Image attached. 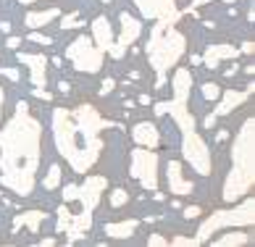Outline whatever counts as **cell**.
Wrapping results in <instances>:
<instances>
[{"label":"cell","mask_w":255,"mask_h":247,"mask_svg":"<svg viewBox=\"0 0 255 247\" xmlns=\"http://www.w3.org/2000/svg\"><path fill=\"white\" fill-rule=\"evenodd\" d=\"M42 155V124L26 103H18L11 121L0 129V184L18 197H29L37 184Z\"/></svg>","instance_id":"cell-1"},{"label":"cell","mask_w":255,"mask_h":247,"mask_svg":"<svg viewBox=\"0 0 255 247\" xmlns=\"http://www.w3.org/2000/svg\"><path fill=\"white\" fill-rule=\"evenodd\" d=\"M108 124L95 111V106L79 108H53V139L63 160L71 166L74 174H84L98 163L103 153L100 131Z\"/></svg>","instance_id":"cell-2"},{"label":"cell","mask_w":255,"mask_h":247,"mask_svg":"<svg viewBox=\"0 0 255 247\" xmlns=\"http://www.w3.org/2000/svg\"><path fill=\"white\" fill-rule=\"evenodd\" d=\"M171 87H174V100L168 103H155V113L158 116H171L176 121L179 131H182V155L184 160L190 163L200 176L211 174V150H208L205 139L197 134V124L195 116L190 113V90H192V74L187 69H176L174 71V79H171Z\"/></svg>","instance_id":"cell-3"},{"label":"cell","mask_w":255,"mask_h":247,"mask_svg":"<svg viewBox=\"0 0 255 247\" xmlns=\"http://www.w3.org/2000/svg\"><path fill=\"white\" fill-rule=\"evenodd\" d=\"M255 184V119H245L232 142V171L224 182V200L234 203Z\"/></svg>","instance_id":"cell-4"},{"label":"cell","mask_w":255,"mask_h":247,"mask_svg":"<svg viewBox=\"0 0 255 247\" xmlns=\"http://www.w3.org/2000/svg\"><path fill=\"white\" fill-rule=\"evenodd\" d=\"M174 24H176V18H158V21L153 24V29H150V40L145 45L150 66H153L155 74H158V82H155L158 90L166 84L168 69H174V66L179 63V58L184 55V50H187L184 34L179 32Z\"/></svg>","instance_id":"cell-5"},{"label":"cell","mask_w":255,"mask_h":247,"mask_svg":"<svg viewBox=\"0 0 255 247\" xmlns=\"http://www.w3.org/2000/svg\"><path fill=\"white\" fill-rule=\"evenodd\" d=\"M255 224V200L253 197H245V200L232 208V211H216L205 218L200 224V229H197V242H208L211 240V234L221 232V229H232V226H250Z\"/></svg>","instance_id":"cell-6"},{"label":"cell","mask_w":255,"mask_h":247,"mask_svg":"<svg viewBox=\"0 0 255 247\" xmlns=\"http://www.w3.org/2000/svg\"><path fill=\"white\" fill-rule=\"evenodd\" d=\"M63 55L74 63V69L82 74H98L103 66V53L98 50V45L92 42V37L79 34L69 47L63 50Z\"/></svg>","instance_id":"cell-7"},{"label":"cell","mask_w":255,"mask_h":247,"mask_svg":"<svg viewBox=\"0 0 255 247\" xmlns=\"http://www.w3.org/2000/svg\"><path fill=\"white\" fill-rule=\"evenodd\" d=\"M129 174L150 192L158 189V153L150 147L131 150L129 155Z\"/></svg>","instance_id":"cell-8"},{"label":"cell","mask_w":255,"mask_h":247,"mask_svg":"<svg viewBox=\"0 0 255 247\" xmlns=\"http://www.w3.org/2000/svg\"><path fill=\"white\" fill-rule=\"evenodd\" d=\"M119 21H121V34H119V40L113 42V47H111L113 58H121V55L127 53V47L134 45L139 40V34H142V21H139L137 16H131V13L124 11L119 16Z\"/></svg>","instance_id":"cell-9"},{"label":"cell","mask_w":255,"mask_h":247,"mask_svg":"<svg viewBox=\"0 0 255 247\" xmlns=\"http://www.w3.org/2000/svg\"><path fill=\"white\" fill-rule=\"evenodd\" d=\"M131 3L150 21H158V18H179L174 0H131Z\"/></svg>","instance_id":"cell-10"},{"label":"cell","mask_w":255,"mask_h":247,"mask_svg":"<svg viewBox=\"0 0 255 247\" xmlns=\"http://www.w3.org/2000/svg\"><path fill=\"white\" fill-rule=\"evenodd\" d=\"M18 63L29 69V82L34 87H48V58L42 53H21L18 50Z\"/></svg>","instance_id":"cell-11"},{"label":"cell","mask_w":255,"mask_h":247,"mask_svg":"<svg viewBox=\"0 0 255 247\" xmlns=\"http://www.w3.org/2000/svg\"><path fill=\"white\" fill-rule=\"evenodd\" d=\"M106 187H108L106 176H87V179H84V184L79 187V203H82V208L95 211V208L100 205V200H103Z\"/></svg>","instance_id":"cell-12"},{"label":"cell","mask_w":255,"mask_h":247,"mask_svg":"<svg viewBox=\"0 0 255 247\" xmlns=\"http://www.w3.org/2000/svg\"><path fill=\"white\" fill-rule=\"evenodd\" d=\"M92 229V211H87L84 208L82 213H69V218H66V224H63V229H61V234H66L69 237V242H77V240H82L84 234H87Z\"/></svg>","instance_id":"cell-13"},{"label":"cell","mask_w":255,"mask_h":247,"mask_svg":"<svg viewBox=\"0 0 255 247\" xmlns=\"http://www.w3.org/2000/svg\"><path fill=\"white\" fill-rule=\"evenodd\" d=\"M166 176H168V192L176 195V197H184V195H192V182L190 179H184L182 174V163L179 160H168L166 166Z\"/></svg>","instance_id":"cell-14"},{"label":"cell","mask_w":255,"mask_h":247,"mask_svg":"<svg viewBox=\"0 0 255 247\" xmlns=\"http://www.w3.org/2000/svg\"><path fill=\"white\" fill-rule=\"evenodd\" d=\"M253 95V84L245 92H240V90H226V92H221L219 95V106H216V111H213V116L219 119V116H229L232 111H237L245 100H248Z\"/></svg>","instance_id":"cell-15"},{"label":"cell","mask_w":255,"mask_h":247,"mask_svg":"<svg viewBox=\"0 0 255 247\" xmlns=\"http://www.w3.org/2000/svg\"><path fill=\"white\" fill-rule=\"evenodd\" d=\"M92 42L98 45L100 53H111L113 42H116V37H113V26L106 16H98L95 21H92Z\"/></svg>","instance_id":"cell-16"},{"label":"cell","mask_w":255,"mask_h":247,"mask_svg":"<svg viewBox=\"0 0 255 247\" xmlns=\"http://www.w3.org/2000/svg\"><path fill=\"white\" fill-rule=\"evenodd\" d=\"M131 139L137 142L139 147H150V150H155L160 145V131L155 124H150V121H139L134 124V129H131Z\"/></svg>","instance_id":"cell-17"},{"label":"cell","mask_w":255,"mask_h":247,"mask_svg":"<svg viewBox=\"0 0 255 247\" xmlns=\"http://www.w3.org/2000/svg\"><path fill=\"white\" fill-rule=\"evenodd\" d=\"M240 55V47H234V45H224V42H219V45H208V50H205V55H203V63L208 66V69H216L221 61H226V58H237Z\"/></svg>","instance_id":"cell-18"},{"label":"cell","mask_w":255,"mask_h":247,"mask_svg":"<svg viewBox=\"0 0 255 247\" xmlns=\"http://www.w3.org/2000/svg\"><path fill=\"white\" fill-rule=\"evenodd\" d=\"M139 221L137 218H124V221H113V224H106V234L111 240H129V237H134Z\"/></svg>","instance_id":"cell-19"},{"label":"cell","mask_w":255,"mask_h":247,"mask_svg":"<svg viewBox=\"0 0 255 247\" xmlns=\"http://www.w3.org/2000/svg\"><path fill=\"white\" fill-rule=\"evenodd\" d=\"M58 16H61L58 8H45V11H29V13H26V18H24V24L34 32V29H42V26H48V24L53 21V18H58Z\"/></svg>","instance_id":"cell-20"},{"label":"cell","mask_w":255,"mask_h":247,"mask_svg":"<svg viewBox=\"0 0 255 247\" xmlns=\"http://www.w3.org/2000/svg\"><path fill=\"white\" fill-rule=\"evenodd\" d=\"M45 216L48 213H42V211H26V213H18L16 218H13V232H18L21 226H26L32 234H37L40 232V224L45 221Z\"/></svg>","instance_id":"cell-21"},{"label":"cell","mask_w":255,"mask_h":247,"mask_svg":"<svg viewBox=\"0 0 255 247\" xmlns=\"http://www.w3.org/2000/svg\"><path fill=\"white\" fill-rule=\"evenodd\" d=\"M248 242H250V234H245V232H229V234L219 237L213 245L216 247H240V245H248Z\"/></svg>","instance_id":"cell-22"},{"label":"cell","mask_w":255,"mask_h":247,"mask_svg":"<svg viewBox=\"0 0 255 247\" xmlns=\"http://www.w3.org/2000/svg\"><path fill=\"white\" fill-rule=\"evenodd\" d=\"M61 174H63L61 166L53 163V166L48 168V174H45V179H42V187H45V189H55V187L61 184Z\"/></svg>","instance_id":"cell-23"},{"label":"cell","mask_w":255,"mask_h":247,"mask_svg":"<svg viewBox=\"0 0 255 247\" xmlns=\"http://www.w3.org/2000/svg\"><path fill=\"white\" fill-rule=\"evenodd\" d=\"M200 92H203V98H205V100H219L221 87H219L216 82H205L203 87H200Z\"/></svg>","instance_id":"cell-24"},{"label":"cell","mask_w":255,"mask_h":247,"mask_svg":"<svg viewBox=\"0 0 255 247\" xmlns=\"http://www.w3.org/2000/svg\"><path fill=\"white\" fill-rule=\"evenodd\" d=\"M127 203H129V192H127V189H113V192H111V205L113 208H121Z\"/></svg>","instance_id":"cell-25"},{"label":"cell","mask_w":255,"mask_h":247,"mask_svg":"<svg viewBox=\"0 0 255 247\" xmlns=\"http://www.w3.org/2000/svg\"><path fill=\"white\" fill-rule=\"evenodd\" d=\"M74 26H79V11L61 16V29H74Z\"/></svg>","instance_id":"cell-26"},{"label":"cell","mask_w":255,"mask_h":247,"mask_svg":"<svg viewBox=\"0 0 255 247\" xmlns=\"http://www.w3.org/2000/svg\"><path fill=\"white\" fill-rule=\"evenodd\" d=\"M61 197H63V203L79 200V187H77V184H66V187H63V192H61Z\"/></svg>","instance_id":"cell-27"},{"label":"cell","mask_w":255,"mask_h":247,"mask_svg":"<svg viewBox=\"0 0 255 247\" xmlns=\"http://www.w3.org/2000/svg\"><path fill=\"white\" fill-rule=\"evenodd\" d=\"M171 245L174 247H197L200 242H197V237H174Z\"/></svg>","instance_id":"cell-28"},{"label":"cell","mask_w":255,"mask_h":247,"mask_svg":"<svg viewBox=\"0 0 255 247\" xmlns=\"http://www.w3.org/2000/svg\"><path fill=\"white\" fill-rule=\"evenodd\" d=\"M29 40H32V42H40V45H53V37H48V34H40L37 29L29 34Z\"/></svg>","instance_id":"cell-29"},{"label":"cell","mask_w":255,"mask_h":247,"mask_svg":"<svg viewBox=\"0 0 255 247\" xmlns=\"http://www.w3.org/2000/svg\"><path fill=\"white\" fill-rule=\"evenodd\" d=\"M147 245L150 247H163V245H168V240H166V237H160V234H150L147 237Z\"/></svg>","instance_id":"cell-30"},{"label":"cell","mask_w":255,"mask_h":247,"mask_svg":"<svg viewBox=\"0 0 255 247\" xmlns=\"http://www.w3.org/2000/svg\"><path fill=\"white\" fill-rule=\"evenodd\" d=\"M0 77L11 79V82H18V71L16 69H8V66H0Z\"/></svg>","instance_id":"cell-31"},{"label":"cell","mask_w":255,"mask_h":247,"mask_svg":"<svg viewBox=\"0 0 255 247\" xmlns=\"http://www.w3.org/2000/svg\"><path fill=\"white\" fill-rule=\"evenodd\" d=\"M113 87H116V82H113V79H106V82L100 84V95H108V92H113Z\"/></svg>","instance_id":"cell-32"},{"label":"cell","mask_w":255,"mask_h":247,"mask_svg":"<svg viewBox=\"0 0 255 247\" xmlns=\"http://www.w3.org/2000/svg\"><path fill=\"white\" fill-rule=\"evenodd\" d=\"M200 213H203V211H200V208H197V205H190V208H184V218H197Z\"/></svg>","instance_id":"cell-33"},{"label":"cell","mask_w":255,"mask_h":247,"mask_svg":"<svg viewBox=\"0 0 255 247\" xmlns=\"http://www.w3.org/2000/svg\"><path fill=\"white\" fill-rule=\"evenodd\" d=\"M8 47H11V50H18V45H21V40H18V37H8V42H5Z\"/></svg>","instance_id":"cell-34"},{"label":"cell","mask_w":255,"mask_h":247,"mask_svg":"<svg viewBox=\"0 0 255 247\" xmlns=\"http://www.w3.org/2000/svg\"><path fill=\"white\" fill-rule=\"evenodd\" d=\"M205 3H211V0H195V3L187 8V13H195V8H200V5H205Z\"/></svg>","instance_id":"cell-35"},{"label":"cell","mask_w":255,"mask_h":247,"mask_svg":"<svg viewBox=\"0 0 255 247\" xmlns=\"http://www.w3.org/2000/svg\"><path fill=\"white\" fill-rule=\"evenodd\" d=\"M253 50H255V45H253V42H242V47H240V53H248V55H250Z\"/></svg>","instance_id":"cell-36"},{"label":"cell","mask_w":255,"mask_h":247,"mask_svg":"<svg viewBox=\"0 0 255 247\" xmlns=\"http://www.w3.org/2000/svg\"><path fill=\"white\" fill-rule=\"evenodd\" d=\"M226 139H229V131H226V129H221L219 134H216V142H226Z\"/></svg>","instance_id":"cell-37"},{"label":"cell","mask_w":255,"mask_h":247,"mask_svg":"<svg viewBox=\"0 0 255 247\" xmlns=\"http://www.w3.org/2000/svg\"><path fill=\"white\" fill-rule=\"evenodd\" d=\"M213 124H216V116L211 113V116H205V129H213Z\"/></svg>","instance_id":"cell-38"},{"label":"cell","mask_w":255,"mask_h":247,"mask_svg":"<svg viewBox=\"0 0 255 247\" xmlns=\"http://www.w3.org/2000/svg\"><path fill=\"white\" fill-rule=\"evenodd\" d=\"M3 106H5V92H3V87H0V116H3Z\"/></svg>","instance_id":"cell-39"},{"label":"cell","mask_w":255,"mask_h":247,"mask_svg":"<svg viewBox=\"0 0 255 247\" xmlns=\"http://www.w3.org/2000/svg\"><path fill=\"white\" fill-rule=\"evenodd\" d=\"M40 245H42V247H53V245H58V242H55V240H53V237H48V240H42Z\"/></svg>","instance_id":"cell-40"},{"label":"cell","mask_w":255,"mask_h":247,"mask_svg":"<svg viewBox=\"0 0 255 247\" xmlns=\"http://www.w3.org/2000/svg\"><path fill=\"white\" fill-rule=\"evenodd\" d=\"M18 3H24V5H29V3H40V0H18Z\"/></svg>","instance_id":"cell-41"},{"label":"cell","mask_w":255,"mask_h":247,"mask_svg":"<svg viewBox=\"0 0 255 247\" xmlns=\"http://www.w3.org/2000/svg\"><path fill=\"white\" fill-rule=\"evenodd\" d=\"M100 3H111V0H100Z\"/></svg>","instance_id":"cell-42"},{"label":"cell","mask_w":255,"mask_h":247,"mask_svg":"<svg viewBox=\"0 0 255 247\" xmlns=\"http://www.w3.org/2000/svg\"><path fill=\"white\" fill-rule=\"evenodd\" d=\"M224 3H234V0H224Z\"/></svg>","instance_id":"cell-43"},{"label":"cell","mask_w":255,"mask_h":247,"mask_svg":"<svg viewBox=\"0 0 255 247\" xmlns=\"http://www.w3.org/2000/svg\"><path fill=\"white\" fill-rule=\"evenodd\" d=\"M0 195H3V192H0Z\"/></svg>","instance_id":"cell-44"}]
</instances>
